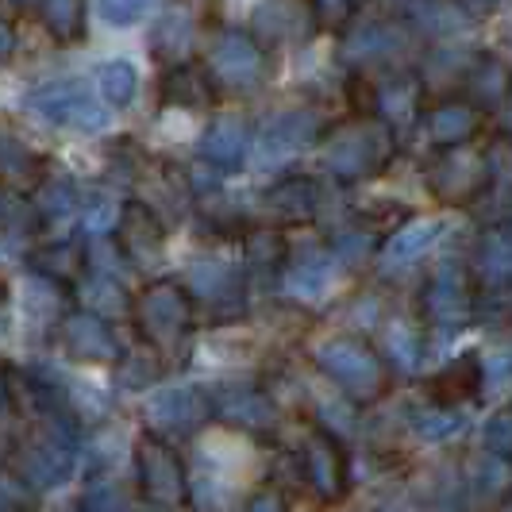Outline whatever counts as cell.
Returning a JSON list of instances; mask_svg holds the SVG:
<instances>
[{"label": "cell", "mask_w": 512, "mask_h": 512, "mask_svg": "<svg viewBox=\"0 0 512 512\" xmlns=\"http://www.w3.org/2000/svg\"><path fill=\"white\" fill-rule=\"evenodd\" d=\"M116 205L112 201H97V205L89 208V216H85V228L93 231V235H104L108 228H116Z\"/></svg>", "instance_id": "obj_47"}, {"label": "cell", "mask_w": 512, "mask_h": 512, "mask_svg": "<svg viewBox=\"0 0 512 512\" xmlns=\"http://www.w3.org/2000/svg\"><path fill=\"white\" fill-rule=\"evenodd\" d=\"M0 208H4V201H0Z\"/></svg>", "instance_id": "obj_54"}, {"label": "cell", "mask_w": 512, "mask_h": 512, "mask_svg": "<svg viewBox=\"0 0 512 512\" xmlns=\"http://www.w3.org/2000/svg\"><path fill=\"white\" fill-rule=\"evenodd\" d=\"M482 385H486V370H482V359H478L474 351H466V355H459L455 362H447V366L439 370L436 378L428 382V393L436 397V405H447V409H455L459 401H470V397H478V393H482Z\"/></svg>", "instance_id": "obj_17"}, {"label": "cell", "mask_w": 512, "mask_h": 512, "mask_svg": "<svg viewBox=\"0 0 512 512\" xmlns=\"http://www.w3.org/2000/svg\"><path fill=\"white\" fill-rule=\"evenodd\" d=\"M135 93H139V70L131 62L116 58V62H104L101 70H97V97L104 104L128 108L135 101Z\"/></svg>", "instance_id": "obj_29"}, {"label": "cell", "mask_w": 512, "mask_h": 512, "mask_svg": "<svg viewBox=\"0 0 512 512\" xmlns=\"http://www.w3.org/2000/svg\"><path fill=\"white\" fill-rule=\"evenodd\" d=\"M324 139V124L312 116V112H282L274 116L255 143V162L258 166H274V162H285L293 154L308 151Z\"/></svg>", "instance_id": "obj_10"}, {"label": "cell", "mask_w": 512, "mask_h": 512, "mask_svg": "<svg viewBox=\"0 0 512 512\" xmlns=\"http://www.w3.org/2000/svg\"><path fill=\"white\" fill-rule=\"evenodd\" d=\"M482 131V108L470 101H443L428 112V139L451 151V147H466L474 135Z\"/></svg>", "instance_id": "obj_16"}, {"label": "cell", "mask_w": 512, "mask_h": 512, "mask_svg": "<svg viewBox=\"0 0 512 512\" xmlns=\"http://www.w3.org/2000/svg\"><path fill=\"white\" fill-rule=\"evenodd\" d=\"M205 70L212 77V85L247 93V89H255L258 81L266 77V51L258 47L247 31H224L208 47Z\"/></svg>", "instance_id": "obj_7"}, {"label": "cell", "mask_w": 512, "mask_h": 512, "mask_svg": "<svg viewBox=\"0 0 512 512\" xmlns=\"http://www.w3.org/2000/svg\"><path fill=\"white\" fill-rule=\"evenodd\" d=\"M12 51H16V35H12V27L0 20V62H8Z\"/></svg>", "instance_id": "obj_49"}, {"label": "cell", "mask_w": 512, "mask_h": 512, "mask_svg": "<svg viewBox=\"0 0 512 512\" xmlns=\"http://www.w3.org/2000/svg\"><path fill=\"white\" fill-rule=\"evenodd\" d=\"M189 282L197 289V297L208 301V305H235V297H239V274L231 270L228 262H193L189 266Z\"/></svg>", "instance_id": "obj_26"}, {"label": "cell", "mask_w": 512, "mask_h": 512, "mask_svg": "<svg viewBox=\"0 0 512 512\" xmlns=\"http://www.w3.org/2000/svg\"><path fill=\"white\" fill-rule=\"evenodd\" d=\"M439 224L436 220H428V224H412V228H401L389 243H385V255L393 258V262H412V258H420L428 247H432V239L439 235Z\"/></svg>", "instance_id": "obj_35"}, {"label": "cell", "mask_w": 512, "mask_h": 512, "mask_svg": "<svg viewBox=\"0 0 512 512\" xmlns=\"http://www.w3.org/2000/svg\"><path fill=\"white\" fill-rule=\"evenodd\" d=\"M359 0H308V12H312V24L324 27V31H343L351 24Z\"/></svg>", "instance_id": "obj_40"}, {"label": "cell", "mask_w": 512, "mask_h": 512, "mask_svg": "<svg viewBox=\"0 0 512 512\" xmlns=\"http://www.w3.org/2000/svg\"><path fill=\"white\" fill-rule=\"evenodd\" d=\"M112 231H116L112 243L120 247V255L128 258V262L147 266V262H158L162 251H166V224L143 201H128V205L120 208Z\"/></svg>", "instance_id": "obj_12"}, {"label": "cell", "mask_w": 512, "mask_h": 512, "mask_svg": "<svg viewBox=\"0 0 512 512\" xmlns=\"http://www.w3.org/2000/svg\"><path fill=\"white\" fill-rule=\"evenodd\" d=\"M486 4H497V0H486Z\"/></svg>", "instance_id": "obj_53"}, {"label": "cell", "mask_w": 512, "mask_h": 512, "mask_svg": "<svg viewBox=\"0 0 512 512\" xmlns=\"http://www.w3.org/2000/svg\"><path fill=\"white\" fill-rule=\"evenodd\" d=\"M335 255L343 258V262H359V255H370V235H359V231L355 235H339L335 239Z\"/></svg>", "instance_id": "obj_46"}, {"label": "cell", "mask_w": 512, "mask_h": 512, "mask_svg": "<svg viewBox=\"0 0 512 512\" xmlns=\"http://www.w3.org/2000/svg\"><path fill=\"white\" fill-rule=\"evenodd\" d=\"M393 158V131L382 120H351L328 135V170L343 181L382 174Z\"/></svg>", "instance_id": "obj_2"}, {"label": "cell", "mask_w": 512, "mask_h": 512, "mask_svg": "<svg viewBox=\"0 0 512 512\" xmlns=\"http://www.w3.org/2000/svg\"><path fill=\"white\" fill-rule=\"evenodd\" d=\"M397 47H401V39H397V31L389 24L362 27L355 35H347V43H343L347 54H366V58H382V54H393Z\"/></svg>", "instance_id": "obj_37"}, {"label": "cell", "mask_w": 512, "mask_h": 512, "mask_svg": "<svg viewBox=\"0 0 512 512\" xmlns=\"http://www.w3.org/2000/svg\"><path fill=\"white\" fill-rule=\"evenodd\" d=\"M85 282L77 289V297H81V305L85 312H93V316H124L131 312V297L124 293V285L116 282V278H101V274H81Z\"/></svg>", "instance_id": "obj_27"}, {"label": "cell", "mask_w": 512, "mask_h": 512, "mask_svg": "<svg viewBox=\"0 0 512 512\" xmlns=\"http://www.w3.org/2000/svg\"><path fill=\"white\" fill-rule=\"evenodd\" d=\"M328 282H332V255H324V251H305L301 262L289 270L293 297H320Z\"/></svg>", "instance_id": "obj_32"}, {"label": "cell", "mask_w": 512, "mask_h": 512, "mask_svg": "<svg viewBox=\"0 0 512 512\" xmlns=\"http://www.w3.org/2000/svg\"><path fill=\"white\" fill-rule=\"evenodd\" d=\"M212 77L197 62H174V70L162 77V101L178 104V108H205L212 104Z\"/></svg>", "instance_id": "obj_19"}, {"label": "cell", "mask_w": 512, "mask_h": 512, "mask_svg": "<svg viewBox=\"0 0 512 512\" xmlns=\"http://www.w3.org/2000/svg\"><path fill=\"white\" fill-rule=\"evenodd\" d=\"M482 447H486V455H493V459L509 462V455H512V416L505 409L489 416L486 432H482Z\"/></svg>", "instance_id": "obj_42"}, {"label": "cell", "mask_w": 512, "mask_h": 512, "mask_svg": "<svg viewBox=\"0 0 512 512\" xmlns=\"http://www.w3.org/2000/svg\"><path fill=\"white\" fill-rule=\"evenodd\" d=\"M470 89H474V93H470L474 101H470V104L501 101V97H505V70H501L497 62H489V58H486V62H478V70L470 74Z\"/></svg>", "instance_id": "obj_39"}, {"label": "cell", "mask_w": 512, "mask_h": 512, "mask_svg": "<svg viewBox=\"0 0 512 512\" xmlns=\"http://www.w3.org/2000/svg\"><path fill=\"white\" fill-rule=\"evenodd\" d=\"M297 462H301V470H305L308 486L316 489V497L339 501V497L347 493L351 474H347V455H343V447H339V439L335 436L320 432V428H312Z\"/></svg>", "instance_id": "obj_11"}, {"label": "cell", "mask_w": 512, "mask_h": 512, "mask_svg": "<svg viewBox=\"0 0 512 512\" xmlns=\"http://www.w3.org/2000/svg\"><path fill=\"white\" fill-rule=\"evenodd\" d=\"M412 428H416V436L428 439V443H443V439L462 432V416L455 409H447V405H432V409L416 412Z\"/></svg>", "instance_id": "obj_36"}, {"label": "cell", "mask_w": 512, "mask_h": 512, "mask_svg": "<svg viewBox=\"0 0 512 512\" xmlns=\"http://www.w3.org/2000/svg\"><path fill=\"white\" fill-rule=\"evenodd\" d=\"M27 497H31V489H27L12 470L0 466V512H24Z\"/></svg>", "instance_id": "obj_45"}, {"label": "cell", "mask_w": 512, "mask_h": 512, "mask_svg": "<svg viewBox=\"0 0 512 512\" xmlns=\"http://www.w3.org/2000/svg\"><path fill=\"white\" fill-rule=\"evenodd\" d=\"M247 512H289V505H285V497L278 489H262L247 501Z\"/></svg>", "instance_id": "obj_48"}, {"label": "cell", "mask_w": 512, "mask_h": 512, "mask_svg": "<svg viewBox=\"0 0 512 512\" xmlns=\"http://www.w3.org/2000/svg\"><path fill=\"white\" fill-rule=\"evenodd\" d=\"M135 466H139V482L143 493L151 497V505L162 509H178L189 497V482H185V466H181L178 451L162 436H143L135 443Z\"/></svg>", "instance_id": "obj_8"}, {"label": "cell", "mask_w": 512, "mask_h": 512, "mask_svg": "<svg viewBox=\"0 0 512 512\" xmlns=\"http://www.w3.org/2000/svg\"><path fill=\"white\" fill-rule=\"evenodd\" d=\"M493 181L489 170V151H470L466 147H451V151H439L436 162L428 166V185L443 205H470L478 201Z\"/></svg>", "instance_id": "obj_6"}, {"label": "cell", "mask_w": 512, "mask_h": 512, "mask_svg": "<svg viewBox=\"0 0 512 512\" xmlns=\"http://www.w3.org/2000/svg\"><path fill=\"white\" fill-rule=\"evenodd\" d=\"M212 416V393L201 385H178V389H162L147 401V424L154 436H189L197 428H205Z\"/></svg>", "instance_id": "obj_9"}, {"label": "cell", "mask_w": 512, "mask_h": 512, "mask_svg": "<svg viewBox=\"0 0 512 512\" xmlns=\"http://www.w3.org/2000/svg\"><path fill=\"white\" fill-rule=\"evenodd\" d=\"M116 366V378L128 389H147L162 378V355L154 347H135V351H120V359L112 362Z\"/></svg>", "instance_id": "obj_33"}, {"label": "cell", "mask_w": 512, "mask_h": 512, "mask_svg": "<svg viewBox=\"0 0 512 512\" xmlns=\"http://www.w3.org/2000/svg\"><path fill=\"white\" fill-rule=\"evenodd\" d=\"M424 301V316L439 324V328H455V324H466L470 312H474V293L462 274H451V270H439L432 274V282L424 285L420 293Z\"/></svg>", "instance_id": "obj_15"}, {"label": "cell", "mask_w": 512, "mask_h": 512, "mask_svg": "<svg viewBox=\"0 0 512 512\" xmlns=\"http://www.w3.org/2000/svg\"><path fill=\"white\" fill-rule=\"evenodd\" d=\"M31 270L39 278H51V282L81 278L85 274V247H77V243H51V247L31 255Z\"/></svg>", "instance_id": "obj_28"}, {"label": "cell", "mask_w": 512, "mask_h": 512, "mask_svg": "<svg viewBox=\"0 0 512 512\" xmlns=\"http://www.w3.org/2000/svg\"><path fill=\"white\" fill-rule=\"evenodd\" d=\"M135 324L147 339V347L154 351H174L178 343L189 339V328H193V297L189 289L170 278H158L151 282L139 301H135Z\"/></svg>", "instance_id": "obj_3"}, {"label": "cell", "mask_w": 512, "mask_h": 512, "mask_svg": "<svg viewBox=\"0 0 512 512\" xmlns=\"http://www.w3.org/2000/svg\"><path fill=\"white\" fill-rule=\"evenodd\" d=\"M412 24L420 31H432V35H459L462 27L470 24V16L455 0H416Z\"/></svg>", "instance_id": "obj_31"}, {"label": "cell", "mask_w": 512, "mask_h": 512, "mask_svg": "<svg viewBox=\"0 0 512 512\" xmlns=\"http://www.w3.org/2000/svg\"><path fill=\"white\" fill-rule=\"evenodd\" d=\"M247 154H251V128H247L243 120H235V116L208 124V131L201 135V158L212 162L216 170H235V166H243Z\"/></svg>", "instance_id": "obj_18"}, {"label": "cell", "mask_w": 512, "mask_h": 512, "mask_svg": "<svg viewBox=\"0 0 512 512\" xmlns=\"http://www.w3.org/2000/svg\"><path fill=\"white\" fill-rule=\"evenodd\" d=\"M39 16L58 43H77L85 35V0H39Z\"/></svg>", "instance_id": "obj_30"}, {"label": "cell", "mask_w": 512, "mask_h": 512, "mask_svg": "<svg viewBox=\"0 0 512 512\" xmlns=\"http://www.w3.org/2000/svg\"><path fill=\"white\" fill-rule=\"evenodd\" d=\"M31 205L39 212V220H62L77 208V189L62 178H43L35 185V201Z\"/></svg>", "instance_id": "obj_34"}, {"label": "cell", "mask_w": 512, "mask_h": 512, "mask_svg": "<svg viewBox=\"0 0 512 512\" xmlns=\"http://www.w3.org/2000/svg\"><path fill=\"white\" fill-rule=\"evenodd\" d=\"M97 8H101V16L108 24L128 27L135 20H143V12L151 8V0H97Z\"/></svg>", "instance_id": "obj_44"}, {"label": "cell", "mask_w": 512, "mask_h": 512, "mask_svg": "<svg viewBox=\"0 0 512 512\" xmlns=\"http://www.w3.org/2000/svg\"><path fill=\"white\" fill-rule=\"evenodd\" d=\"M320 208V189L312 178H285L266 193V212L278 220H308Z\"/></svg>", "instance_id": "obj_24"}, {"label": "cell", "mask_w": 512, "mask_h": 512, "mask_svg": "<svg viewBox=\"0 0 512 512\" xmlns=\"http://www.w3.org/2000/svg\"><path fill=\"white\" fill-rule=\"evenodd\" d=\"M4 308H8V293H4V285H0V320H4Z\"/></svg>", "instance_id": "obj_51"}, {"label": "cell", "mask_w": 512, "mask_h": 512, "mask_svg": "<svg viewBox=\"0 0 512 512\" xmlns=\"http://www.w3.org/2000/svg\"><path fill=\"white\" fill-rule=\"evenodd\" d=\"M27 108L58 128L101 131L108 124V108L93 89H85V81H51L27 97Z\"/></svg>", "instance_id": "obj_5"}, {"label": "cell", "mask_w": 512, "mask_h": 512, "mask_svg": "<svg viewBox=\"0 0 512 512\" xmlns=\"http://www.w3.org/2000/svg\"><path fill=\"white\" fill-rule=\"evenodd\" d=\"M251 39L258 47H289V43H301L312 35V12H308V0H266L255 8V20H251Z\"/></svg>", "instance_id": "obj_13"}, {"label": "cell", "mask_w": 512, "mask_h": 512, "mask_svg": "<svg viewBox=\"0 0 512 512\" xmlns=\"http://www.w3.org/2000/svg\"><path fill=\"white\" fill-rule=\"evenodd\" d=\"M316 362H320V370L343 393H351V401H378L389 389V366H385V359L370 343H362L355 335L328 339L316 351Z\"/></svg>", "instance_id": "obj_1"}, {"label": "cell", "mask_w": 512, "mask_h": 512, "mask_svg": "<svg viewBox=\"0 0 512 512\" xmlns=\"http://www.w3.org/2000/svg\"><path fill=\"white\" fill-rule=\"evenodd\" d=\"M243 270L251 278H278L289 270V243L282 231L258 228L243 243Z\"/></svg>", "instance_id": "obj_20"}, {"label": "cell", "mask_w": 512, "mask_h": 512, "mask_svg": "<svg viewBox=\"0 0 512 512\" xmlns=\"http://www.w3.org/2000/svg\"><path fill=\"white\" fill-rule=\"evenodd\" d=\"M193 35H197V16H193V8L189 4H174L151 31V51L158 58H166V62H181L185 51H189V43H193Z\"/></svg>", "instance_id": "obj_21"}, {"label": "cell", "mask_w": 512, "mask_h": 512, "mask_svg": "<svg viewBox=\"0 0 512 512\" xmlns=\"http://www.w3.org/2000/svg\"><path fill=\"white\" fill-rule=\"evenodd\" d=\"M512 274V243H509V224H497L493 231L482 235L478 243V278L486 282V289H505Z\"/></svg>", "instance_id": "obj_25"}, {"label": "cell", "mask_w": 512, "mask_h": 512, "mask_svg": "<svg viewBox=\"0 0 512 512\" xmlns=\"http://www.w3.org/2000/svg\"><path fill=\"white\" fill-rule=\"evenodd\" d=\"M12 401V370H4V362H0V409Z\"/></svg>", "instance_id": "obj_50"}, {"label": "cell", "mask_w": 512, "mask_h": 512, "mask_svg": "<svg viewBox=\"0 0 512 512\" xmlns=\"http://www.w3.org/2000/svg\"><path fill=\"white\" fill-rule=\"evenodd\" d=\"M147 512H174V509H162V505H151Z\"/></svg>", "instance_id": "obj_52"}, {"label": "cell", "mask_w": 512, "mask_h": 512, "mask_svg": "<svg viewBox=\"0 0 512 512\" xmlns=\"http://www.w3.org/2000/svg\"><path fill=\"white\" fill-rule=\"evenodd\" d=\"M62 343L77 362H97V366H112L120 359V343L108 328V320L93 316V312H70L62 320Z\"/></svg>", "instance_id": "obj_14"}, {"label": "cell", "mask_w": 512, "mask_h": 512, "mask_svg": "<svg viewBox=\"0 0 512 512\" xmlns=\"http://www.w3.org/2000/svg\"><path fill=\"white\" fill-rule=\"evenodd\" d=\"M212 412L224 416L235 428H251V432L266 428V424L274 420L270 397L258 393V389H231L228 397H212Z\"/></svg>", "instance_id": "obj_22"}, {"label": "cell", "mask_w": 512, "mask_h": 512, "mask_svg": "<svg viewBox=\"0 0 512 512\" xmlns=\"http://www.w3.org/2000/svg\"><path fill=\"white\" fill-rule=\"evenodd\" d=\"M43 158L27 147L12 128L0 124V181L8 185H35L43 181Z\"/></svg>", "instance_id": "obj_23"}, {"label": "cell", "mask_w": 512, "mask_h": 512, "mask_svg": "<svg viewBox=\"0 0 512 512\" xmlns=\"http://www.w3.org/2000/svg\"><path fill=\"white\" fill-rule=\"evenodd\" d=\"M378 89L366 81V77H351L347 81V101H351V112H355V120H374L378 116Z\"/></svg>", "instance_id": "obj_43"}, {"label": "cell", "mask_w": 512, "mask_h": 512, "mask_svg": "<svg viewBox=\"0 0 512 512\" xmlns=\"http://www.w3.org/2000/svg\"><path fill=\"white\" fill-rule=\"evenodd\" d=\"M389 359L397 362L401 370H412L416 362H420V351H424V339L412 332V328H405V324H393L389 328Z\"/></svg>", "instance_id": "obj_41"}, {"label": "cell", "mask_w": 512, "mask_h": 512, "mask_svg": "<svg viewBox=\"0 0 512 512\" xmlns=\"http://www.w3.org/2000/svg\"><path fill=\"white\" fill-rule=\"evenodd\" d=\"M74 439L70 428H47L39 436H31L27 443L16 447V478L27 489H58L74 478Z\"/></svg>", "instance_id": "obj_4"}, {"label": "cell", "mask_w": 512, "mask_h": 512, "mask_svg": "<svg viewBox=\"0 0 512 512\" xmlns=\"http://www.w3.org/2000/svg\"><path fill=\"white\" fill-rule=\"evenodd\" d=\"M81 512H131V501L120 482H93L81 497Z\"/></svg>", "instance_id": "obj_38"}]
</instances>
